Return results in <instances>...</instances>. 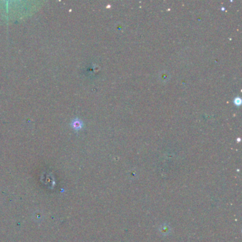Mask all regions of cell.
<instances>
[{"label": "cell", "mask_w": 242, "mask_h": 242, "mask_svg": "<svg viewBox=\"0 0 242 242\" xmlns=\"http://www.w3.org/2000/svg\"><path fill=\"white\" fill-rule=\"evenodd\" d=\"M70 126H71V127H72L74 130L78 131V130H80V129H82L83 124H82V121H81L80 119H74L72 120V121H71Z\"/></svg>", "instance_id": "6da1fadb"}]
</instances>
